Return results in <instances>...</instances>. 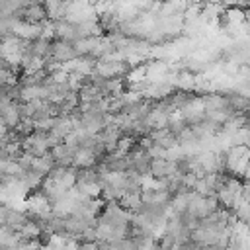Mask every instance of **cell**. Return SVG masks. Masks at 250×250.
<instances>
[{"mask_svg": "<svg viewBox=\"0 0 250 250\" xmlns=\"http://www.w3.org/2000/svg\"><path fill=\"white\" fill-rule=\"evenodd\" d=\"M78 53H76V47L72 41H66V39H61V37H53L51 39V53H49V59L45 61H53V62H59V64H64L72 59H76Z\"/></svg>", "mask_w": 250, "mask_h": 250, "instance_id": "1", "label": "cell"}, {"mask_svg": "<svg viewBox=\"0 0 250 250\" xmlns=\"http://www.w3.org/2000/svg\"><path fill=\"white\" fill-rule=\"evenodd\" d=\"M176 174V162L170 158H152L150 166V176L156 180H170Z\"/></svg>", "mask_w": 250, "mask_h": 250, "instance_id": "2", "label": "cell"}, {"mask_svg": "<svg viewBox=\"0 0 250 250\" xmlns=\"http://www.w3.org/2000/svg\"><path fill=\"white\" fill-rule=\"evenodd\" d=\"M51 154L55 158V164H61V166H72L74 164V148L68 146L64 141L51 146Z\"/></svg>", "mask_w": 250, "mask_h": 250, "instance_id": "3", "label": "cell"}]
</instances>
